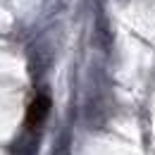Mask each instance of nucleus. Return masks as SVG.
<instances>
[{
	"instance_id": "1",
	"label": "nucleus",
	"mask_w": 155,
	"mask_h": 155,
	"mask_svg": "<svg viewBox=\"0 0 155 155\" xmlns=\"http://www.w3.org/2000/svg\"><path fill=\"white\" fill-rule=\"evenodd\" d=\"M48 105H50V103H48V98H45V96L36 98V100L29 105V112H26V127H36V124L41 122V117L48 112Z\"/></svg>"
}]
</instances>
